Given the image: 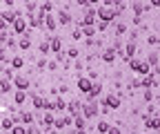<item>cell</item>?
<instances>
[{
  "instance_id": "1",
  "label": "cell",
  "mask_w": 160,
  "mask_h": 134,
  "mask_svg": "<svg viewBox=\"0 0 160 134\" xmlns=\"http://www.w3.org/2000/svg\"><path fill=\"white\" fill-rule=\"evenodd\" d=\"M96 18L98 20H102V23H116L118 20V11H116V7H105V5H98L96 7Z\"/></svg>"
},
{
  "instance_id": "2",
  "label": "cell",
  "mask_w": 160,
  "mask_h": 134,
  "mask_svg": "<svg viewBox=\"0 0 160 134\" xmlns=\"http://www.w3.org/2000/svg\"><path fill=\"white\" fill-rule=\"evenodd\" d=\"M98 107H100L98 99H87L80 105V114H82L87 121H93V119H98Z\"/></svg>"
},
{
  "instance_id": "3",
  "label": "cell",
  "mask_w": 160,
  "mask_h": 134,
  "mask_svg": "<svg viewBox=\"0 0 160 134\" xmlns=\"http://www.w3.org/2000/svg\"><path fill=\"white\" fill-rule=\"evenodd\" d=\"M127 63H129V69H131L133 74H140V76H145V74H149V72H151L149 63H147V61H140V58H136V56H133V58H129Z\"/></svg>"
},
{
  "instance_id": "4",
  "label": "cell",
  "mask_w": 160,
  "mask_h": 134,
  "mask_svg": "<svg viewBox=\"0 0 160 134\" xmlns=\"http://www.w3.org/2000/svg\"><path fill=\"white\" fill-rule=\"evenodd\" d=\"M98 103H100V105H107L111 112H116L120 105H122V99H120V94H116V92H109L107 96H102V99H100Z\"/></svg>"
},
{
  "instance_id": "5",
  "label": "cell",
  "mask_w": 160,
  "mask_h": 134,
  "mask_svg": "<svg viewBox=\"0 0 160 134\" xmlns=\"http://www.w3.org/2000/svg\"><path fill=\"white\" fill-rule=\"evenodd\" d=\"M11 83H13L16 89H25V92H29V87H31V78L27 74H16L11 78Z\"/></svg>"
},
{
  "instance_id": "6",
  "label": "cell",
  "mask_w": 160,
  "mask_h": 134,
  "mask_svg": "<svg viewBox=\"0 0 160 134\" xmlns=\"http://www.w3.org/2000/svg\"><path fill=\"white\" fill-rule=\"evenodd\" d=\"M31 31H33V29L27 27L25 34H20V38H18V49H20V51H29V49H31V45H33V43H31Z\"/></svg>"
},
{
  "instance_id": "7",
  "label": "cell",
  "mask_w": 160,
  "mask_h": 134,
  "mask_svg": "<svg viewBox=\"0 0 160 134\" xmlns=\"http://www.w3.org/2000/svg\"><path fill=\"white\" fill-rule=\"evenodd\" d=\"M98 58L102 61V63H107V65H113V63H116V58H118V51H116L113 47H105L102 51L98 54Z\"/></svg>"
},
{
  "instance_id": "8",
  "label": "cell",
  "mask_w": 160,
  "mask_h": 134,
  "mask_svg": "<svg viewBox=\"0 0 160 134\" xmlns=\"http://www.w3.org/2000/svg\"><path fill=\"white\" fill-rule=\"evenodd\" d=\"M56 23H58V27H67V25H71V23H73L71 11H69V9H60L58 16H56Z\"/></svg>"
},
{
  "instance_id": "9",
  "label": "cell",
  "mask_w": 160,
  "mask_h": 134,
  "mask_svg": "<svg viewBox=\"0 0 160 134\" xmlns=\"http://www.w3.org/2000/svg\"><path fill=\"white\" fill-rule=\"evenodd\" d=\"M136 54H138L136 40H127V45H122V56H120V58H122V61H129V58H133Z\"/></svg>"
},
{
  "instance_id": "10",
  "label": "cell",
  "mask_w": 160,
  "mask_h": 134,
  "mask_svg": "<svg viewBox=\"0 0 160 134\" xmlns=\"http://www.w3.org/2000/svg\"><path fill=\"white\" fill-rule=\"evenodd\" d=\"M71 121H73L71 114H60V116H56V121H53V130H65V127L71 125Z\"/></svg>"
},
{
  "instance_id": "11",
  "label": "cell",
  "mask_w": 160,
  "mask_h": 134,
  "mask_svg": "<svg viewBox=\"0 0 160 134\" xmlns=\"http://www.w3.org/2000/svg\"><path fill=\"white\" fill-rule=\"evenodd\" d=\"M53 121H56V114L53 112H42V116L38 119V125L45 127V130H51L53 127Z\"/></svg>"
},
{
  "instance_id": "12",
  "label": "cell",
  "mask_w": 160,
  "mask_h": 134,
  "mask_svg": "<svg viewBox=\"0 0 160 134\" xmlns=\"http://www.w3.org/2000/svg\"><path fill=\"white\" fill-rule=\"evenodd\" d=\"M42 29H47L49 34H53V31L58 29V23H56V16H53V13H45V18H42Z\"/></svg>"
},
{
  "instance_id": "13",
  "label": "cell",
  "mask_w": 160,
  "mask_h": 134,
  "mask_svg": "<svg viewBox=\"0 0 160 134\" xmlns=\"http://www.w3.org/2000/svg\"><path fill=\"white\" fill-rule=\"evenodd\" d=\"M102 89H105L102 83H100V81H93V83H91V89L85 94V96H87V99H100V96H102Z\"/></svg>"
},
{
  "instance_id": "14",
  "label": "cell",
  "mask_w": 160,
  "mask_h": 134,
  "mask_svg": "<svg viewBox=\"0 0 160 134\" xmlns=\"http://www.w3.org/2000/svg\"><path fill=\"white\" fill-rule=\"evenodd\" d=\"M11 27H13V34H16V36H20V34H25V31H27V20H25V16H20V18H16V20L11 23Z\"/></svg>"
},
{
  "instance_id": "15",
  "label": "cell",
  "mask_w": 160,
  "mask_h": 134,
  "mask_svg": "<svg viewBox=\"0 0 160 134\" xmlns=\"http://www.w3.org/2000/svg\"><path fill=\"white\" fill-rule=\"evenodd\" d=\"M91 78H87V76H78V81H76V87L80 89V94H87L91 89Z\"/></svg>"
},
{
  "instance_id": "16",
  "label": "cell",
  "mask_w": 160,
  "mask_h": 134,
  "mask_svg": "<svg viewBox=\"0 0 160 134\" xmlns=\"http://www.w3.org/2000/svg\"><path fill=\"white\" fill-rule=\"evenodd\" d=\"M27 27L29 29H42V18H38L36 13H27Z\"/></svg>"
},
{
  "instance_id": "17",
  "label": "cell",
  "mask_w": 160,
  "mask_h": 134,
  "mask_svg": "<svg viewBox=\"0 0 160 134\" xmlns=\"http://www.w3.org/2000/svg\"><path fill=\"white\" fill-rule=\"evenodd\" d=\"M49 49H51V54L62 51V38L56 36V34H51V38H49Z\"/></svg>"
},
{
  "instance_id": "18",
  "label": "cell",
  "mask_w": 160,
  "mask_h": 134,
  "mask_svg": "<svg viewBox=\"0 0 160 134\" xmlns=\"http://www.w3.org/2000/svg\"><path fill=\"white\" fill-rule=\"evenodd\" d=\"M9 67L11 69H16V72H20L25 67V56H20V54H13L11 58H9Z\"/></svg>"
},
{
  "instance_id": "19",
  "label": "cell",
  "mask_w": 160,
  "mask_h": 134,
  "mask_svg": "<svg viewBox=\"0 0 160 134\" xmlns=\"http://www.w3.org/2000/svg\"><path fill=\"white\" fill-rule=\"evenodd\" d=\"M111 25H113V36H116V38L125 36V34L129 31V25H127L125 20H118V23H111Z\"/></svg>"
},
{
  "instance_id": "20",
  "label": "cell",
  "mask_w": 160,
  "mask_h": 134,
  "mask_svg": "<svg viewBox=\"0 0 160 134\" xmlns=\"http://www.w3.org/2000/svg\"><path fill=\"white\" fill-rule=\"evenodd\" d=\"M80 105H82V101H80V99H71V101H67V114H71V116H73V114H80Z\"/></svg>"
},
{
  "instance_id": "21",
  "label": "cell",
  "mask_w": 160,
  "mask_h": 134,
  "mask_svg": "<svg viewBox=\"0 0 160 134\" xmlns=\"http://www.w3.org/2000/svg\"><path fill=\"white\" fill-rule=\"evenodd\" d=\"M158 114H153V116H145V130L149 132H158Z\"/></svg>"
},
{
  "instance_id": "22",
  "label": "cell",
  "mask_w": 160,
  "mask_h": 134,
  "mask_svg": "<svg viewBox=\"0 0 160 134\" xmlns=\"http://www.w3.org/2000/svg\"><path fill=\"white\" fill-rule=\"evenodd\" d=\"M27 96H29V92H25V89H13V103H16V105H25V103H27Z\"/></svg>"
},
{
  "instance_id": "23",
  "label": "cell",
  "mask_w": 160,
  "mask_h": 134,
  "mask_svg": "<svg viewBox=\"0 0 160 134\" xmlns=\"http://www.w3.org/2000/svg\"><path fill=\"white\" fill-rule=\"evenodd\" d=\"M0 18H2L7 25H11V23L16 20V7H13V9H2V11H0Z\"/></svg>"
},
{
  "instance_id": "24",
  "label": "cell",
  "mask_w": 160,
  "mask_h": 134,
  "mask_svg": "<svg viewBox=\"0 0 160 134\" xmlns=\"http://www.w3.org/2000/svg\"><path fill=\"white\" fill-rule=\"evenodd\" d=\"M13 125H16V123H13V119L9 116V114H2V116H0V127H2L7 134H9V130H11Z\"/></svg>"
},
{
  "instance_id": "25",
  "label": "cell",
  "mask_w": 160,
  "mask_h": 134,
  "mask_svg": "<svg viewBox=\"0 0 160 134\" xmlns=\"http://www.w3.org/2000/svg\"><path fill=\"white\" fill-rule=\"evenodd\" d=\"M20 123H22V125H31V123H36V116H33V112H27V110H22V112H20Z\"/></svg>"
},
{
  "instance_id": "26",
  "label": "cell",
  "mask_w": 160,
  "mask_h": 134,
  "mask_svg": "<svg viewBox=\"0 0 160 134\" xmlns=\"http://www.w3.org/2000/svg\"><path fill=\"white\" fill-rule=\"evenodd\" d=\"M49 38H51V34H47L42 40H40V45H38V51L42 54V56H47V54H51V49H49Z\"/></svg>"
},
{
  "instance_id": "27",
  "label": "cell",
  "mask_w": 160,
  "mask_h": 134,
  "mask_svg": "<svg viewBox=\"0 0 160 134\" xmlns=\"http://www.w3.org/2000/svg\"><path fill=\"white\" fill-rule=\"evenodd\" d=\"M9 92H13V83L7 76H2V78H0V94H9Z\"/></svg>"
},
{
  "instance_id": "28",
  "label": "cell",
  "mask_w": 160,
  "mask_h": 134,
  "mask_svg": "<svg viewBox=\"0 0 160 134\" xmlns=\"http://www.w3.org/2000/svg\"><path fill=\"white\" fill-rule=\"evenodd\" d=\"M67 110V101L62 99V96H56L53 99V112H60V114H62Z\"/></svg>"
},
{
  "instance_id": "29",
  "label": "cell",
  "mask_w": 160,
  "mask_h": 134,
  "mask_svg": "<svg viewBox=\"0 0 160 134\" xmlns=\"http://www.w3.org/2000/svg\"><path fill=\"white\" fill-rule=\"evenodd\" d=\"M131 9H133V16H142L145 13V3L142 0H131Z\"/></svg>"
},
{
  "instance_id": "30",
  "label": "cell",
  "mask_w": 160,
  "mask_h": 134,
  "mask_svg": "<svg viewBox=\"0 0 160 134\" xmlns=\"http://www.w3.org/2000/svg\"><path fill=\"white\" fill-rule=\"evenodd\" d=\"M13 36H16V34H9V36H7V43H5V47H7L11 54H16V51H18V40H16Z\"/></svg>"
},
{
  "instance_id": "31",
  "label": "cell",
  "mask_w": 160,
  "mask_h": 134,
  "mask_svg": "<svg viewBox=\"0 0 160 134\" xmlns=\"http://www.w3.org/2000/svg\"><path fill=\"white\" fill-rule=\"evenodd\" d=\"M11 51L7 47H0V65H9V58H11Z\"/></svg>"
},
{
  "instance_id": "32",
  "label": "cell",
  "mask_w": 160,
  "mask_h": 134,
  "mask_svg": "<svg viewBox=\"0 0 160 134\" xmlns=\"http://www.w3.org/2000/svg\"><path fill=\"white\" fill-rule=\"evenodd\" d=\"M80 31H82V38H91V36L98 34L96 31V25H85V27H80Z\"/></svg>"
},
{
  "instance_id": "33",
  "label": "cell",
  "mask_w": 160,
  "mask_h": 134,
  "mask_svg": "<svg viewBox=\"0 0 160 134\" xmlns=\"http://www.w3.org/2000/svg\"><path fill=\"white\" fill-rule=\"evenodd\" d=\"M109 127H111V123H109V121L100 119V121H98V125H96V132H98V134H107V130H109Z\"/></svg>"
},
{
  "instance_id": "34",
  "label": "cell",
  "mask_w": 160,
  "mask_h": 134,
  "mask_svg": "<svg viewBox=\"0 0 160 134\" xmlns=\"http://www.w3.org/2000/svg\"><path fill=\"white\" fill-rule=\"evenodd\" d=\"M31 103H33V107H36V110H40V112H42L45 96H42V94H33V96H31Z\"/></svg>"
},
{
  "instance_id": "35",
  "label": "cell",
  "mask_w": 160,
  "mask_h": 134,
  "mask_svg": "<svg viewBox=\"0 0 160 134\" xmlns=\"http://www.w3.org/2000/svg\"><path fill=\"white\" fill-rule=\"evenodd\" d=\"M158 61H160V58H158V51L153 49V51L147 56V63H149V67H151V69H158Z\"/></svg>"
},
{
  "instance_id": "36",
  "label": "cell",
  "mask_w": 160,
  "mask_h": 134,
  "mask_svg": "<svg viewBox=\"0 0 160 134\" xmlns=\"http://www.w3.org/2000/svg\"><path fill=\"white\" fill-rule=\"evenodd\" d=\"M65 56H67L69 61H73V58H80V49H78L76 45H71V47L67 49V54H65Z\"/></svg>"
},
{
  "instance_id": "37",
  "label": "cell",
  "mask_w": 160,
  "mask_h": 134,
  "mask_svg": "<svg viewBox=\"0 0 160 134\" xmlns=\"http://www.w3.org/2000/svg\"><path fill=\"white\" fill-rule=\"evenodd\" d=\"M142 99H145V103H151V101L156 99V92H153V89H149V87H145V92H142Z\"/></svg>"
},
{
  "instance_id": "38",
  "label": "cell",
  "mask_w": 160,
  "mask_h": 134,
  "mask_svg": "<svg viewBox=\"0 0 160 134\" xmlns=\"http://www.w3.org/2000/svg\"><path fill=\"white\" fill-rule=\"evenodd\" d=\"M153 114H158V105L156 103H147V112L142 114V119L145 116H153Z\"/></svg>"
},
{
  "instance_id": "39",
  "label": "cell",
  "mask_w": 160,
  "mask_h": 134,
  "mask_svg": "<svg viewBox=\"0 0 160 134\" xmlns=\"http://www.w3.org/2000/svg\"><path fill=\"white\" fill-rule=\"evenodd\" d=\"M71 65L76 67L78 76H80V72H85V61H82V58H73V63H71Z\"/></svg>"
},
{
  "instance_id": "40",
  "label": "cell",
  "mask_w": 160,
  "mask_h": 134,
  "mask_svg": "<svg viewBox=\"0 0 160 134\" xmlns=\"http://www.w3.org/2000/svg\"><path fill=\"white\" fill-rule=\"evenodd\" d=\"M9 134H27V130H25V125H22V123H16V125L9 130Z\"/></svg>"
},
{
  "instance_id": "41",
  "label": "cell",
  "mask_w": 160,
  "mask_h": 134,
  "mask_svg": "<svg viewBox=\"0 0 160 134\" xmlns=\"http://www.w3.org/2000/svg\"><path fill=\"white\" fill-rule=\"evenodd\" d=\"M36 9H38V3H33V0L25 3V13H36Z\"/></svg>"
},
{
  "instance_id": "42",
  "label": "cell",
  "mask_w": 160,
  "mask_h": 134,
  "mask_svg": "<svg viewBox=\"0 0 160 134\" xmlns=\"http://www.w3.org/2000/svg\"><path fill=\"white\" fill-rule=\"evenodd\" d=\"M147 45H149V47H158V34H156V31L147 36Z\"/></svg>"
},
{
  "instance_id": "43",
  "label": "cell",
  "mask_w": 160,
  "mask_h": 134,
  "mask_svg": "<svg viewBox=\"0 0 160 134\" xmlns=\"http://www.w3.org/2000/svg\"><path fill=\"white\" fill-rule=\"evenodd\" d=\"M140 87H142V85H140V78H131V81H129V85H127V89H133V92H136V89H140Z\"/></svg>"
},
{
  "instance_id": "44",
  "label": "cell",
  "mask_w": 160,
  "mask_h": 134,
  "mask_svg": "<svg viewBox=\"0 0 160 134\" xmlns=\"http://www.w3.org/2000/svg\"><path fill=\"white\" fill-rule=\"evenodd\" d=\"M45 67H47V58L42 56V58H38V61H36V69H38V72H45Z\"/></svg>"
},
{
  "instance_id": "45",
  "label": "cell",
  "mask_w": 160,
  "mask_h": 134,
  "mask_svg": "<svg viewBox=\"0 0 160 134\" xmlns=\"http://www.w3.org/2000/svg\"><path fill=\"white\" fill-rule=\"evenodd\" d=\"M71 40H73V43H78V40H82V31H80L78 27H76V29L71 31Z\"/></svg>"
},
{
  "instance_id": "46",
  "label": "cell",
  "mask_w": 160,
  "mask_h": 134,
  "mask_svg": "<svg viewBox=\"0 0 160 134\" xmlns=\"http://www.w3.org/2000/svg\"><path fill=\"white\" fill-rule=\"evenodd\" d=\"M107 29H109V23H102V20H98V23H96V31L102 34V31H107Z\"/></svg>"
},
{
  "instance_id": "47",
  "label": "cell",
  "mask_w": 160,
  "mask_h": 134,
  "mask_svg": "<svg viewBox=\"0 0 160 134\" xmlns=\"http://www.w3.org/2000/svg\"><path fill=\"white\" fill-rule=\"evenodd\" d=\"M25 130H27V134H40V127L33 125V123L31 125H25Z\"/></svg>"
},
{
  "instance_id": "48",
  "label": "cell",
  "mask_w": 160,
  "mask_h": 134,
  "mask_svg": "<svg viewBox=\"0 0 160 134\" xmlns=\"http://www.w3.org/2000/svg\"><path fill=\"white\" fill-rule=\"evenodd\" d=\"M47 69L49 72H58V63L56 61H47Z\"/></svg>"
},
{
  "instance_id": "49",
  "label": "cell",
  "mask_w": 160,
  "mask_h": 134,
  "mask_svg": "<svg viewBox=\"0 0 160 134\" xmlns=\"http://www.w3.org/2000/svg\"><path fill=\"white\" fill-rule=\"evenodd\" d=\"M7 36H9V31H0V47H5V43H7Z\"/></svg>"
},
{
  "instance_id": "50",
  "label": "cell",
  "mask_w": 160,
  "mask_h": 134,
  "mask_svg": "<svg viewBox=\"0 0 160 134\" xmlns=\"http://www.w3.org/2000/svg\"><path fill=\"white\" fill-rule=\"evenodd\" d=\"M107 134H122V130H120L118 125H111V127L107 130Z\"/></svg>"
},
{
  "instance_id": "51",
  "label": "cell",
  "mask_w": 160,
  "mask_h": 134,
  "mask_svg": "<svg viewBox=\"0 0 160 134\" xmlns=\"http://www.w3.org/2000/svg\"><path fill=\"white\" fill-rule=\"evenodd\" d=\"M0 3H5V9H13L16 7V0H0Z\"/></svg>"
},
{
  "instance_id": "52",
  "label": "cell",
  "mask_w": 160,
  "mask_h": 134,
  "mask_svg": "<svg viewBox=\"0 0 160 134\" xmlns=\"http://www.w3.org/2000/svg\"><path fill=\"white\" fill-rule=\"evenodd\" d=\"M89 74H87V78H91V81H98V72L96 69H87Z\"/></svg>"
},
{
  "instance_id": "53",
  "label": "cell",
  "mask_w": 160,
  "mask_h": 134,
  "mask_svg": "<svg viewBox=\"0 0 160 134\" xmlns=\"http://www.w3.org/2000/svg\"><path fill=\"white\" fill-rule=\"evenodd\" d=\"M158 5H160V0H151V3H149L151 9H158Z\"/></svg>"
},
{
  "instance_id": "54",
  "label": "cell",
  "mask_w": 160,
  "mask_h": 134,
  "mask_svg": "<svg viewBox=\"0 0 160 134\" xmlns=\"http://www.w3.org/2000/svg\"><path fill=\"white\" fill-rule=\"evenodd\" d=\"M76 5H78V7H89V5H87V0H76Z\"/></svg>"
},
{
  "instance_id": "55",
  "label": "cell",
  "mask_w": 160,
  "mask_h": 134,
  "mask_svg": "<svg viewBox=\"0 0 160 134\" xmlns=\"http://www.w3.org/2000/svg\"><path fill=\"white\" fill-rule=\"evenodd\" d=\"M0 31H7V23L2 20V18H0Z\"/></svg>"
},
{
  "instance_id": "56",
  "label": "cell",
  "mask_w": 160,
  "mask_h": 134,
  "mask_svg": "<svg viewBox=\"0 0 160 134\" xmlns=\"http://www.w3.org/2000/svg\"><path fill=\"white\" fill-rule=\"evenodd\" d=\"M98 3H100V0H87V5H89V7H98Z\"/></svg>"
},
{
  "instance_id": "57",
  "label": "cell",
  "mask_w": 160,
  "mask_h": 134,
  "mask_svg": "<svg viewBox=\"0 0 160 134\" xmlns=\"http://www.w3.org/2000/svg\"><path fill=\"white\" fill-rule=\"evenodd\" d=\"M111 3H113V7H116V5H120V3H125V0H111Z\"/></svg>"
},
{
  "instance_id": "58",
  "label": "cell",
  "mask_w": 160,
  "mask_h": 134,
  "mask_svg": "<svg viewBox=\"0 0 160 134\" xmlns=\"http://www.w3.org/2000/svg\"><path fill=\"white\" fill-rule=\"evenodd\" d=\"M2 67H5V65H0V74H2Z\"/></svg>"
},
{
  "instance_id": "59",
  "label": "cell",
  "mask_w": 160,
  "mask_h": 134,
  "mask_svg": "<svg viewBox=\"0 0 160 134\" xmlns=\"http://www.w3.org/2000/svg\"><path fill=\"white\" fill-rule=\"evenodd\" d=\"M33 3H40V0H33Z\"/></svg>"
},
{
  "instance_id": "60",
  "label": "cell",
  "mask_w": 160,
  "mask_h": 134,
  "mask_svg": "<svg viewBox=\"0 0 160 134\" xmlns=\"http://www.w3.org/2000/svg\"><path fill=\"white\" fill-rule=\"evenodd\" d=\"M129 3H131V0H129Z\"/></svg>"
}]
</instances>
